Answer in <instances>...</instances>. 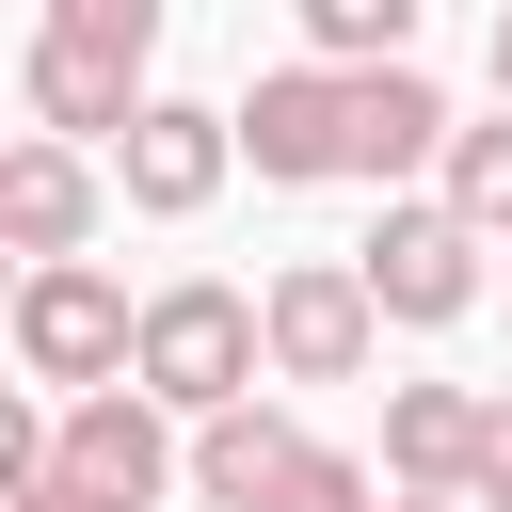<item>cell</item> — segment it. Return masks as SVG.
Listing matches in <instances>:
<instances>
[{
  "label": "cell",
  "mask_w": 512,
  "mask_h": 512,
  "mask_svg": "<svg viewBox=\"0 0 512 512\" xmlns=\"http://www.w3.org/2000/svg\"><path fill=\"white\" fill-rule=\"evenodd\" d=\"M384 480L400 496H464L480 480V384H384Z\"/></svg>",
  "instance_id": "cell-11"
},
{
  "label": "cell",
  "mask_w": 512,
  "mask_h": 512,
  "mask_svg": "<svg viewBox=\"0 0 512 512\" xmlns=\"http://www.w3.org/2000/svg\"><path fill=\"white\" fill-rule=\"evenodd\" d=\"M352 288H368V320H416V336H448V320L480 304V240H464L432 192H400V208L352 240Z\"/></svg>",
  "instance_id": "cell-4"
},
{
  "label": "cell",
  "mask_w": 512,
  "mask_h": 512,
  "mask_svg": "<svg viewBox=\"0 0 512 512\" xmlns=\"http://www.w3.org/2000/svg\"><path fill=\"white\" fill-rule=\"evenodd\" d=\"M0 320H16V256H0Z\"/></svg>",
  "instance_id": "cell-19"
},
{
  "label": "cell",
  "mask_w": 512,
  "mask_h": 512,
  "mask_svg": "<svg viewBox=\"0 0 512 512\" xmlns=\"http://www.w3.org/2000/svg\"><path fill=\"white\" fill-rule=\"evenodd\" d=\"M32 480H48V416H32V400H16V384H0V512H16V496H32Z\"/></svg>",
  "instance_id": "cell-15"
},
{
  "label": "cell",
  "mask_w": 512,
  "mask_h": 512,
  "mask_svg": "<svg viewBox=\"0 0 512 512\" xmlns=\"http://www.w3.org/2000/svg\"><path fill=\"white\" fill-rule=\"evenodd\" d=\"M464 512H512V400H480V480H464Z\"/></svg>",
  "instance_id": "cell-16"
},
{
  "label": "cell",
  "mask_w": 512,
  "mask_h": 512,
  "mask_svg": "<svg viewBox=\"0 0 512 512\" xmlns=\"http://www.w3.org/2000/svg\"><path fill=\"white\" fill-rule=\"evenodd\" d=\"M464 240H512V112L496 128H448V192H432Z\"/></svg>",
  "instance_id": "cell-13"
},
{
  "label": "cell",
  "mask_w": 512,
  "mask_h": 512,
  "mask_svg": "<svg viewBox=\"0 0 512 512\" xmlns=\"http://www.w3.org/2000/svg\"><path fill=\"white\" fill-rule=\"evenodd\" d=\"M128 288L96 272V256H64V272H16V368L32 384H64V400H96V384H128Z\"/></svg>",
  "instance_id": "cell-3"
},
{
  "label": "cell",
  "mask_w": 512,
  "mask_h": 512,
  "mask_svg": "<svg viewBox=\"0 0 512 512\" xmlns=\"http://www.w3.org/2000/svg\"><path fill=\"white\" fill-rule=\"evenodd\" d=\"M368 496H384V480H368L352 448H288V480H272L256 512H368Z\"/></svg>",
  "instance_id": "cell-14"
},
{
  "label": "cell",
  "mask_w": 512,
  "mask_h": 512,
  "mask_svg": "<svg viewBox=\"0 0 512 512\" xmlns=\"http://www.w3.org/2000/svg\"><path fill=\"white\" fill-rule=\"evenodd\" d=\"M400 512H464V496H400Z\"/></svg>",
  "instance_id": "cell-20"
},
{
  "label": "cell",
  "mask_w": 512,
  "mask_h": 512,
  "mask_svg": "<svg viewBox=\"0 0 512 512\" xmlns=\"http://www.w3.org/2000/svg\"><path fill=\"white\" fill-rule=\"evenodd\" d=\"M416 160H448V96H432L416 64H384V80H336V176L400 192Z\"/></svg>",
  "instance_id": "cell-9"
},
{
  "label": "cell",
  "mask_w": 512,
  "mask_h": 512,
  "mask_svg": "<svg viewBox=\"0 0 512 512\" xmlns=\"http://www.w3.org/2000/svg\"><path fill=\"white\" fill-rule=\"evenodd\" d=\"M96 192H112V176H96L80 144H0V256H16V272H64V256L96 240Z\"/></svg>",
  "instance_id": "cell-8"
},
{
  "label": "cell",
  "mask_w": 512,
  "mask_h": 512,
  "mask_svg": "<svg viewBox=\"0 0 512 512\" xmlns=\"http://www.w3.org/2000/svg\"><path fill=\"white\" fill-rule=\"evenodd\" d=\"M288 448H304V432H288V416H272V400H224V416H208V432H192V448H176V480H192V496H208V512H256V496H272V480H288Z\"/></svg>",
  "instance_id": "cell-12"
},
{
  "label": "cell",
  "mask_w": 512,
  "mask_h": 512,
  "mask_svg": "<svg viewBox=\"0 0 512 512\" xmlns=\"http://www.w3.org/2000/svg\"><path fill=\"white\" fill-rule=\"evenodd\" d=\"M368 288H352V256H288L272 288H256V368L272 384H352L368 368Z\"/></svg>",
  "instance_id": "cell-5"
},
{
  "label": "cell",
  "mask_w": 512,
  "mask_h": 512,
  "mask_svg": "<svg viewBox=\"0 0 512 512\" xmlns=\"http://www.w3.org/2000/svg\"><path fill=\"white\" fill-rule=\"evenodd\" d=\"M224 160H240V144H224V112H208V96H144V112H128V144H112L128 208H160V224H192V208L224 192Z\"/></svg>",
  "instance_id": "cell-7"
},
{
  "label": "cell",
  "mask_w": 512,
  "mask_h": 512,
  "mask_svg": "<svg viewBox=\"0 0 512 512\" xmlns=\"http://www.w3.org/2000/svg\"><path fill=\"white\" fill-rule=\"evenodd\" d=\"M16 512H96V496H80V480H32V496H16Z\"/></svg>",
  "instance_id": "cell-17"
},
{
  "label": "cell",
  "mask_w": 512,
  "mask_h": 512,
  "mask_svg": "<svg viewBox=\"0 0 512 512\" xmlns=\"http://www.w3.org/2000/svg\"><path fill=\"white\" fill-rule=\"evenodd\" d=\"M48 480H80L96 512H160V480H176V416H160L144 384H96V400H64Z\"/></svg>",
  "instance_id": "cell-6"
},
{
  "label": "cell",
  "mask_w": 512,
  "mask_h": 512,
  "mask_svg": "<svg viewBox=\"0 0 512 512\" xmlns=\"http://www.w3.org/2000/svg\"><path fill=\"white\" fill-rule=\"evenodd\" d=\"M128 384L160 400V416H224V400H256V288H224V272H176V288H144V320H128Z\"/></svg>",
  "instance_id": "cell-2"
},
{
  "label": "cell",
  "mask_w": 512,
  "mask_h": 512,
  "mask_svg": "<svg viewBox=\"0 0 512 512\" xmlns=\"http://www.w3.org/2000/svg\"><path fill=\"white\" fill-rule=\"evenodd\" d=\"M160 64V0H48L32 32V144H128Z\"/></svg>",
  "instance_id": "cell-1"
},
{
  "label": "cell",
  "mask_w": 512,
  "mask_h": 512,
  "mask_svg": "<svg viewBox=\"0 0 512 512\" xmlns=\"http://www.w3.org/2000/svg\"><path fill=\"white\" fill-rule=\"evenodd\" d=\"M224 144H240V160H256L272 192L336 176V80H320V64H272V80H256L240 112H224Z\"/></svg>",
  "instance_id": "cell-10"
},
{
  "label": "cell",
  "mask_w": 512,
  "mask_h": 512,
  "mask_svg": "<svg viewBox=\"0 0 512 512\" xmlns=\"http://www.w3.org/2000/svg\"><path fill=\"white\" fill-rule=\"evenodd\" d=\"M496 112H512V16H496Z\"/></svg>",
  "instance_id": "cell-18"
}]
</instances>
